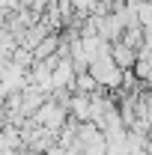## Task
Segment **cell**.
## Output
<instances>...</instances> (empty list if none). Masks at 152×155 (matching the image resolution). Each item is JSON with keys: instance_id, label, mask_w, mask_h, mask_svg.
I'll list each match as a JSON object with an SVG mask.
<instances>
[{"instance_id": "8992f818", "label": "cell", "mask_w": 152, "mask_h": 155, "mask_svg": "<svg viewBox=\"0 0 152 155\" xmlns=\"http://www.w3.org/2000/svg\"><path fill=\"white\" fill-rule=\"evenodd\" d=\"M72 93H81V96H93L98 93V84L90 72H78L75 75V84H72Z\"/></svg>"}, {"instance_id": "277c9868", "label": "cell", "mask_w": 152, "mask_h": 155, "mask_svg": "<svg viewBox=\"0 0 152 155\" xmlns=\"http://www.w3.org/2000/svg\"><path fill=\"white\" fill-rule=\"evenodd\" d=\"M66 110H69V119H75V122H90V96L72 93Z\"/></svg>"}, {"instance_id": "7a4b0ae2", "label": "cell", "mask_w": 152, "mask_h": 155, "mask_svg": "<svg viewBox=\"0 0 152 155\" xmlns=\"http://www.w3.org/2000/svg\"><path fill=\"white\" fill-rule=\"evenodd\" d=\"M75 66H72V60L66 57V60H60L57 66L51 69V90L57 93V90H69L72 93V84H75Z\"/></svg>"}, {"instance_id": "5b68a950", "label": "cell", "mask_w": 152, "mask_h": 155, "mask_svg": "<svg viewBox=\"0 0 152 155\" xmlns=\"http://www.w3.org/2000/svg\"><path fill=\"white\" fill-rule=\"evenodd\" d=\"M60 48V33H48V36L33 48V63H45L48 57H54Z\"/></svg>"}, {"instance_id": "ba28073f", "label": "cell", "mask_w": 152, "mask_h": 155, "mask_svg": "<svg viewBox=\"0 0 152 155\" xmlns=\"http://www.w3.org/2000/svg\"><path fill=\"white\" fill-rule=\"evenodd\" d=\"M119 42H122V45H128L131 51H137V48L143 45V27H125V33H122Z\"/></svg>"}, {"instance_id": "52a82bcc", "label": "cell", "mask_w": 152, "mask_h": 155, "mask_svg": "<svg viewBox=\"0 0 152 155\" xmlns=\"http://www.w3.org/2000/svg\"><path fill=\"white\" fill-rule=\"evenodd\" d=\"M134 12H137V24L146 30L152 27V0H140V3H134Z\"/></svg>"}, {"instance_id": "3957f363", "label": "cell", "mask_w": 152, "mask_h": 155, "mask_svg": "<svg viewBox=\"0 0 152 155\" xmlns=\"http://www.w3.org/2000/svg\"><path fill=\"white\" fill-rule=\"evenodd\" d=\"M111 60L116 63V69L128 72V69H134V63H137V51H131V48L122 45V42H114V45H111Z\"/></svg>"}, {"instance_id": "6da1fadb", "label": "cell", "mask_w": 152, "mask_h": 155, "mask_svg": "<svg viewBox=\"0 0 152 155\" xmlns=\"http://www.w3.org/2000/svg\"><path fill=\"white\" fill-rule=\"evenodd\" d=\"M87 72L95 78L98 90H104V93H119V87H122V69H116V63L111 57L93 60V63L87 66Z\"/></svg>"}, {"instance_id": "9c48e42d", "label": "cell", "mask_w": 152, "mask_h": 155, "mask_svg": "<svg viewBox=\"0 0 152 155\" xmlns=\"http://www.w3.org/2000/svg\"><path fill=\"white\" fill-rule=\"evenodd\" d=\"M72 9H75V18H87L93 12V0H72Z\"/></svg>"}]
</instances>
